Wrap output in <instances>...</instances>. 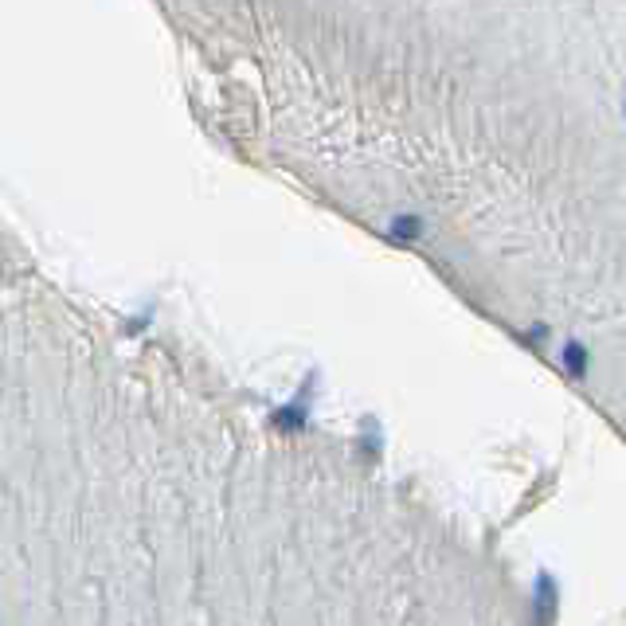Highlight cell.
Segmentation results:
<instances>
[{"instance_id":"6da1fadb","label":"cell","mask_w":626,"mask_h":626,"mask_svg":"<svg viewBox=\"0 0 626 626\" xmlns=\"http://www.w3.org/2000/svg\"><path fill=\"white\" fill-rule=\"evenodd\" d=\"M564 364H568V372H572V376H583V368H587V353H583L580 345H568V349H564Z\"/></svg>"}]
</instances>
